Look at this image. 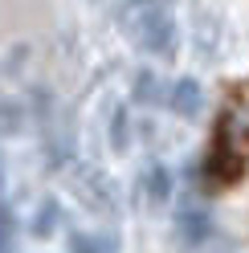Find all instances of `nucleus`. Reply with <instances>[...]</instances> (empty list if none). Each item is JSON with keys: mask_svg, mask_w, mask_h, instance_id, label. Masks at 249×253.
I'll return each instance as SVG.
<instances>
[{"mask_svg": "<svg viewBox=\"0 0 249 253\" xmlns=\"http://www.w3.org/2000/svg\"><path fill=\"white\" fill-rule=\"evenodd\" d=\"M208 229H212V220H208V212L200 209V204H184V209H180V216H176V233H180V241L188 245V249H196L200 241H205Z\"/></svg>", "mask_w": 249, "mask_h": 253, "instance_id": "20e7f679", "label": "nucleus"}, {"mask_svg": "<svg viewBox=\"0 0 249 253\" xmlns=\"http://www.w3.org/2000/svg\"><path fill=\"white\" fill-rule=\"evenodd\" d=\"M135 98L139 102H160V78L143 70V74L135 78Z\"/></svg>", "mask_w": 249, "mask_h": 253, "instance_id": "9d476101", "label": "nucleus"}, {"mask_svg": "<svg viewBox=\"0 0 249 253\" xmlns=\"http://www.w3.org/2000/svg\"><path fill=\"white\" fill-rule=\"evenodd\" d=\"M123 29L131 33L139 49H147L155 57H172L176 53V21L167 12V0H127L123 8Z\"/></svg>", "mask_w": 249, "mask_h": 253, "instance_id": "f257e3e1", "label": "nucleus"}, {"mask_svg": "<svg viewBox=\"0 0 249 253\" xmlns=\"http://www.w3.org/2000/svg\"><path fill=\"white\" fill-rule=\"evenodd\" d=\"M0 200H4V164H0Z\"/></svg>", "mask_w": 249, "mask_h": 253, "instance_id": "ddd939ff", "label": "nucleus"}, {"mask_svg": "<svg viewBox=\"0 0 249 253\" xmlns=\"http://www.w3.org/2000/svg\"><path fill=\"white\" fill-rule=\"evenodd\" d=\"M57 220H61L57 204H53V200H45V204H41V212H37V220H33V233H37V237H49V233L57 229Z\"/></svg>", "mask_w": 249, "mask_h": 253, "instance_id": "1a4fd4ad", "label": "nucleus"}, {"mask_svg": "<svg viewBox=\"0 0 249 253\" xmlns=\"http://www.w3.org/2000/svg\"><path fill=\"white\" fill-rule=\"evenodd\" d=\"M21 126H25V106L0 102V135H21Z\"/></svg>", "mask_w": 249, "mask_h": 253, "instance_id": "0eeeda50", "label": "nucleus"}, {"mask_svg": "<svg viewBox=\"0 0 249 253\" xmlns=\"http://www.w3.org/2000/svg\"><path fill=\"white\" fill-rule=\"evenodd\" d=\"M167 106H172V115L180 119H200V110H205V90H200L196 78H180L172 82L167 90Z\"/></svg>", "mask_w": 249, "mask_h": 253, "instance_id": "7ed1b4c3", "label": "nucleus"}, {"mask_svg": "<svg viewBox=\"0 0 249 253\" xmlns=\"http://www.w3.org/2000/svg\"><path fill=\"white\" fill-rule=\"evenodd\" d=\"M8 245H12V216L4 209V200H0V253H8Z\"/></svg>", "mask_w": 249, "mask_h": 253, "instance_id": "f8f14e48", "label": "nucleus"}, {"mask_svg": "<svg viewBox=\"0 0 249 253\" xmlns=\"http://www.w3.org/2000/svg\"><path fill=\"white\" fill-rule=\"evenodd\" d=\"M74 253H111L106 237H74Z\"/></svg>", "mask_w": 249, "mask_h": 253, "instance_id": "9b49d317", "label": "nucleus"}, {"mask_svg": "<svg viewBox=\"0 0 249 253\" xmlns=\"http://www.w3.org/2000/svg\"><path fill=\"white\" fill-rule=\"evenodd\" d=\"M111 147L115 151H127L131 147V119H127V110H119L115 123H111Z\"/></svg>", "mask_w": 249, "mask_h": 253, "instance_id": "6e6552de", "label": "nucleus"}, {"mask_svg": "<svg viewBox=\"0 0 249 253\" xmlns=\"http://www.w3.org/2000/svg\"><path fill=\"white\" fill-rule=\"evenodd\" d=\"M139 192H143V204H147V209H164L167 196H172V171H167L164 164L143 168V184H139Z\"/></svg>", "mask_w": 249, "mask_h": 253, "instance_id": "39448f33", "label": "nucleus"}, {"mask_svg": "<svg viewBox=\"0 0 249 253\" xmlns=\"http://www.w3.org/2000/svg\"><path fill=\"white\" fill-rule=\"evenodd\" d=\"M225 135L249 139V90H241L237 98L229 102V115H225Z\"/></svg>", "mask_w": 249, "mask_h": 253, "instance_id": "423d86ee", "label": "nucleus"}, {"mask_svg": "<svg viewBox=\"0 0 249 253\" xmlns=\"http://www.w3.org/2000/svg\"><path fill=\"white\" fill-rule=\"evenodd\" d=\"M74 192L94 212H111L115 209V188H111V180H106L102 171H82V176L74 180Z\"/></svg>", "mask_w": 249, "mask_h": 253, "instance_id": "f03ea898", "label": "nucleus"}]
</instances>
